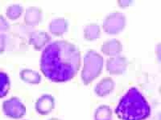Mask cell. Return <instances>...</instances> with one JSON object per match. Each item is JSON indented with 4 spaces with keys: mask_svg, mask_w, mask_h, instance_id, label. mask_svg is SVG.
<instances>
[{
    "mask_svg": "<svg viewBox=\"0 0 161 120\" xmlns=\"http://www.w3.org/2000/svg\"><path fill=\"white\" fill-rule=\"evenodd\" d=\"M9 29L10 25L8 20L0 15V54L5 51L7 46V32Z\"/></svg>",
    "mask_w": 161,
    "mask_h": 120,
    "instance_id": "obj_14",
    "label": "cell"
},
{
    "mask_svg": "<svg viewBox=\"0 0 161 120\" xmlns=\"http://www.w3.org/2000/svg\"><path fill=\"white\" fill-rule=\"evenodd\" d=\"M80 53L72 42L57 40L44 48L40 70L53 82H65L77 75L80 67Z\"/></svg>",
    "mask_w": 161,
    "mask_h": 120,
    "instance_id": "obj_1",
    "label": "cell"
},
{
    "mask_svg": "<svg viewBox=\"0 0 161 120\" xmlns=\"http://www.w3.org/2000/svg\"><path fill=\"white\" fill-rule=\"evenodd\" d=\"M101 35L100 26L97 23H90L84 28V38L88 41H94Z\"/></svg>",
    "mask_w": 161,
    "mask_h": 120,
    "instance_id": "obj_15",
    "label": "cell"
},
{
    "mask_svg": "<svg viewBox=\"0 0 161 120\" xmlns=\"http://www.w3.org/2000/svg\"><path fill=\"white\" fill-rule=\"evenodd\" d=\"M42 17L43 13L40 8L37 7H30L25 11L24 22L28 27H35L41 22Z\"/></svg>",
    "mask_w": 161,
    "mask_h": 120,
    "instance_id": "obj_11",
    "label": "cell"
},
{
    "mask_svg": "<svg viewBox=\"0 0 161 120\" xmlns=\"http://www.w3.org/2000/svg\"><path fill=\"white\" fill-rule=\"evenodd\" d=\"M118 3H119V6H120L121 8H124L130 6L131 3H133V2L132 1H128V0H126V1H125V0H121V1L118 2Z\"/></svg>",
    "mask_w": 161,
    "mask_h": 120,
    "instance_id": "obj_19",
    "label": "cell"
},
{
    "mask_svg": "<svg viewBox=\"0 0 161 120\" xmlns=\"http://www.w3.org/2000/svg\"><path fill=\"white\" fill-rule=\"evenodd\" d=\"M35 108L41 115H48L55 108V99L48 94L41 95L36 102Z\"/></svg>",
    "mask_w": 161,
    "mask_h": 120,
    "instance_id": "obj_7",
    "label": "cell"
},
{
    "mask_svg": "<svg viewBox=\"0 0 161 120\" xmlns=\"http://www.w3.org/2000/svg\"><path fill=\"white\" fill-rule=\"evenodd\" d=\"M3 111L6 116L14 119L22 118L26 114V107L17 97H11L3 103Z\"/></svg>",
    "mask_w": 161,
    "mask_h": 120,
    "instance_id": "obj_5",
    "label": "cell"
},
{
    "mask_svg": "<svg viewBox=\"0 0 161 120\" xmlns=\"http://www.w3.org/2000/svg\"><path fill=\"white\" fill-rule=\"evenodd\" d=\"M103 57L93 50L86 52L84 57V65L81 71V80L85 85H90L93 80L98 78L103 69Z\"/></svg>",
    "mask_w": 161,
    "mask_h": 120,
    "instance_id": "obj_3",
    "label": "cell"
},
{
    "mask_svg": "<svg viewBox=\"0 0 161 120\" xmlns=\"http://www.w3.org/2000/svg\"><path fill=\"white\" fill-rule=\"evenodd\" d=\"M127 59L123 55L110 57L106 61V71L111 75H120L127 69Z\"/></svg>",
    "mask_w": 161,
    "mask_h": 120,
    "instance_id": "obj_6",
    "label": "cell"
},
{
    "mask_svg": "<svg viewBox=\"0 0 161 120\" xmlns=\"http://www.w3.org/2000/svg\"><path fill=\"white\" fill-rule=\"evenodd\" d=\"M49 120H60V119H59V118H50Z\"/></svg>",
    "mask_w": 161,
    "mask_h": 120,
    "instance_id": "obj_20",
    "label": "cell"
},
{
    "mask_svg": "<svg viewBox=\"0 0 161 120\" xmlns=\"http://www.w3.org/2000/svg\"><path fill=\"white\" fill-rule=\"evenodd\" d=\"M24 8L19 4H12L7 8L6 15L10 20H16L22 15Z\"/></svg>",
    "mask_w": 161,
    "mask_h": 120,
    "instance_id": "obj_18",
    "label": "cell"
},
{
    "mask_svg": "<svg viewBox=\"0 0 161 120\" xmlns=\"http://www.w3.org/2000/svg\"><path fill=\"white\" fill-rule=\"evenodd\" d=\"M94 120H112L113 111L107 105H101L94 112Z\"/></svg>",
    "mask_w": 161,
    "mask_h": 120,
    "instance_id": "obj_16",
    "label": "cell"
},
{
    "mask_svg": "<svg viewBox=\"0 0 161 120\" xmlns=\"http://www.w3.org/2000/svg\"><path fill=\"white\" fill-rule=\"evenodd\" d=\"M115 114L121 120H145L151 115V108L143 94L131 88L119 100Z\"/></svg>",
    "mask_w": 161,
    "mask_h": 120,
    "instance_id": "obj_2",
    "label": "cell"
},
{
    "mask_svg": "<svg viewBox=\"0 0 161 120\" xmlns=\"http://www.w3.org/2000/svg\"><path fill=\"white\" fill-rule=\"evenodd\" d=\"M126 25V16L123 13L114 11L105 18L103 23L104 31L109 35H118L123 31Z\"/></svg>",
    "mask_w": 161,
    "mask_h": 120,
    "instance_id": "obj_4",
    "label": "cell"
},
{
    "mask_svg": "<svg viewBox=\"0 0 161 120\" xmlns=\"http://www.w3.org/2000/svg\"><path fill=\"white\" fill-rule=\"evenodd\" d=\"M114 89V81L110 77H105L97 82L94 88V92L98 97H106Z\"/></svg>",
    "mask_w": 161,
    "mask_h": 120,
    "instance_id": "obj_10",
    "label": "cell"
},
{
    "mask_svg": "<svg viewBox=\"0 0 161 120\" xmlns=\"http://www.w3.org/2000/svg\"><path fill=\"white\" fill-rule=\"evenodd\" d=\"M51 41V36L44 31H33L29 35V43L36 51H40Z\"/></svg>",
    "mask_w": 161,
    "mask_h": 120,
    "instance_id": "obj_8",
    "label": "cell"
},
{
    "mask_svg": "<svg viewBox=\"0 0 161 120\" xmlns=\"http://www.w3.org/2000/svg\"><path fill=\"white\" fill-rule=\"evenodd\" d=\"M19 77L26 83L36 85L41 82V75H40V73L31 69L22 70L19 73Z\"/></svg>",
    "mask_w": 161,
    "mask_h": 120,
    "instance_id": "obj_13",
    "label": "cell"
},
{
    "mask_svg": "<svg viewBox=\"0 0 161 120\" xmlns=\"http://www.w3.org/2000/svg\"><path fill=\"white\" fill-rule=\"evenodd\" d=\"M10 87H11V82L8 74L0 69V99L8 95Z\"/></svg>",
    "mask_w": 161,
    "mask_h": 120,
    "instance_id": "obj_17",
    "label": "cell"
},
{
    "mask_svg": "<svg viewBox=\"0 0 161 120\" xmlns=\"http://www.w3.org/2000/svg\"><path fill=\"white\" fill-rule=\"evenodd\" d=\"M101 51L105 55H107V56H117L120 55V53L123 51V45L119 39L112 38V39L107 40L103 44Z\"/></svg>",
    "mask_w": 161,
    "mask_h": 120,
    "instance_id": "obj_9",
    "label": "cell"
},
{
    "mask_svg": "<svg viewBox=\"0 0 161 120\" xmlns=\"http://www.w3.org/2000/svg\"><path fill=\"white\" fill-rule=\"evenodd\" d=\"M68 28L69 22L64 18H54L48 25L49 32L55 36H62L64 33L67 32Z\"/></svg>",
    "mask_w": 161,
    "mask_h": 120,
    "instance_id": "obj_12",
    "label": "cell"
}]
</instances>
